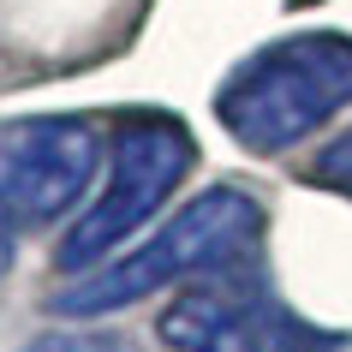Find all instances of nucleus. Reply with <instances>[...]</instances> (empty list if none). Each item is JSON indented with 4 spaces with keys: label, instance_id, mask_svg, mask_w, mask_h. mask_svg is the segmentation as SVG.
<instances>
[{
    "label": "nucleus",
    "instance_id": "obj_7",
    "mask_svg": "<svg viewBox=\"0 0 352 352\" xmlns=\"http://www.w3.org/2000/svg\"><path fill=\"white\" fill-rule=\"evenodd\" d=\"M316 179H322V186H352V126L316 155Z\"/></svg>",
    "mask_w": 352,
    "mask_h": 352
},
{
    "label": "nucleus",
    "instance_id": "obj_9",
    "mask_svg": "<svg viewBox=\"0 0 352 352\" xmlns=\"http://www.w3.org/2000/svg\"><path fill=\"white\" fill-rule=\"evenodd\" d=\"M293 6H311V0H293Z\"/></svg>",
    "mask_w": 352,
    "mask_h": 352
},
{
    "label": "nucleus",
    "instance_id": "obj_3",
    "mask_svg": "<svg viewBox=\"0 0 352 352\" xmlns=\"http://www.w3.org/2000/svg\"><path fill=\"white\" fill-rule=\"evenodd\" d=\"M191 173V138L179 120H126L113 131V173L90 215L60 239V269L78 275L90 263H108L120 239H131L155 209L173 197V186Z\"/></svg>",
    "mask_w": 352,
    "mask_h": 352
},
{
    "label": "nucleus",
    "instance_id": "obj_8",
    "mask_svg": "<svg viewBox=\"0 0 352 352\" xmlns=\"http://www.w3.org/2000/svg\"><path fill=\"white\" fill-rule=\"evenodd\" d=\"M6 269H12V227L0 221V275H6Z\"/></svg>",
    "mask_w": 352,
    "mask_h": 352
},
{
    "label": "nucleus",
    "instance_id": "obj_4",
    "mask_svg": "<svg viewBox=\"0 0 352 352\" xmlns=\"http://www.w3.org/2000/svg\"><path fill=\"white\" fill-rule=\"evenodd\" d=\"M102 155L84 120H19L0 126V215L12 221H54L84 197Z\"/></svg>",
    "mask_w": 352,
    "mask_h": 352
},
{
    "label": "nucleus",
    "instance_id": "obj_2",
    "mask_svg": "<svg viewBox=\"0 0 352 352\" xmlns=\"http://www.w3.org/2000/svg\"><path fill=\"white\" fill-rule=\"evenodd\" d=\"M257 227H263L257 197H245L233 186H215L204 197H191L131 257L108 263V269H96V275L72 280V287H60L54 311L60 316H108V311H126L138 298H149L155 287H167V280H179V275H221L227 263L257 239Z\"/></svg>",
    "mask_w": 352,
    "mask_h": 352
},
{
    "label": "nucleus",
    "instance_id": "obj_6",
    "mask_svg": "<svg viewBox=\"0 0 352 352\" xmlns=\"http://www.w3.org/2000/svg\"><path fill=\"white\" fill-rule=\"evenodd\" d=\"M19 352H126L120 334H84V329H54V334H36L30 346Z\"/></svg>",
    "mask_w": 352,
    "mask_h": 352
},
{
    "label": "nucleus",
    "instance_id": "obj_5",
    "mask_svg": "<svg viewBox=\"0 0 352 352\" xmlns=\"http://www.w3.org/2000/svg\"><path fill=\"white\" fill-rule=\"evenodd\" d=\"M162 340L173 352H269L275 329L221 287H197L162 311Z\"/></svg>",
    "mask_w": 352,
    "mask_h": 352
},
{
    "label": "nucleus",
    "instance_id": "obj_1",
    "mask_svg": "<svg viewBox=\"0 0 352 352\" xmlns=\"http://www.w3.org/2000/svg\"><path fill=\"white\" fill-rule=\"evenodd\" d=\"M352 102V42L346 36H287L227 78L215 96L221 126L251 155H275L311 138L329 113Z\"/></svg>",
    "mask_w": 352,
    "mask_h": 352
}]
</instances>
